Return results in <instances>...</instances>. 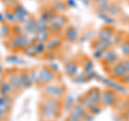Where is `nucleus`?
Masks as SVG:
<instances>
[{"mask_svg": "<svg viewBox=\"0 0 129 121\" xmlns=\"http://www.w3.org/2000/svg\"><path fill=\"white\" fill-rule=\"evenodd\" d=\"M3 76H5L6 79L9 82V84L11 85V87L13 88V90L15 92H18L23 89L18 70H16V69H8V70H5Z\"/></svg>", "mask_w": 129, "mask_h": 121, "instance_id": "f257e3e1", "label": "nucleus"}, {"mask_svg": "<svg viewBox=\"0 0 129 121\" xmlns=\"http://www.w3.org/2000/svg\"><path fill=\"white\" fill-rule=\"evenodd\" d=\"M44 93L50 98H59L63 95L64 89L61 85L58 84H47V86L44 87Z\"/></svg>", "mask_w": 129, "mask_h": 121, "instance_id": "f03ea898", "label": "nucleus"}, {"mask_svg": "<svg viewBox=\"0 0 129 121\" xmlns=\"http://www.w3.org/2000/svg\"><path fill=\"white\" fill-rule=\"evenodd\" d=\"M11 11L13 12L15 15V18L18 23H24L28 18V12L22 5H19L18 2H16L13 7H11Z\"/></svg>", "mask_w": 129, "mask_h": 121, "instance_id": "7ed1b4c3", "label": "nucleus"}, {"mask_svg": "<svg viewBox=\"0 0 129 121\" xmlns=\"http://www.w3.org/2000/svg\"><path fill=\"white\" fill-rule=\"evenodd\" d=\"M39 72H40V76H41V80L43 85L52 84L56 79V74L54 73V71L51 70L47 67H43L41 69H39Z\"/></svg>", "mask_w": 129, "mask_h": 121, "instance_id": "20e7f679", "label": "nucleus"}, {"mask_svg": "<svg viewBox=\"0 0 129 121\" xmlns=\"http://www.w3.org/2000/svg\"><path fill=\"white\" fill-rule=\"evenodd\" d=\"M14 92L15 91L13 90V88L11 87V85L6 79L5 76L0 77V94L5 96H12Z\"/></svg>", "mask_w": 129, "mask_h": 121, "instance_id": "39448f33", "label": "nucleus"}, {"mask_svg": "<svg viewBox=\"0 0 129 121\" xmlns=\"http://www.w3.org/2000/svg\"><path fill=\"white\" fill-rule=\"evenodd\" d=\"M19 77H21V84H22V88H29L32 85V80L30 77L29 71L26 70H22L19 71Z\"/></svg>", "mask_w": 129, "mask_h": 121, "instance_id": "423d86ee", "label": "nucleus"}, {"mask_svg": "<svg viewBox=\"0 0 129 121\" xmlns=\"http://www.w3.org/2000/svg\"><path fill=\"white\" fill-rule=\"evenodd\" d=\"M24 31L28 32H37V21L32 17H28L25 22L23 23Z\"/></svg>", "mask_w": 129, "mask_h": 121, "instance_id": "0eeeda50", "label": "nucleus"}, {"mask_svg": "<svg viewBox=\"0 0 129 121\" xmlns=\"http://www.w3.org/2000/svg\"><path fill=\"white\" fill-rule=\"evenodd\" d=\"M60 45V41L57 38H50L47 39V41L45 42V47H46V50H50V51H54L56 50V48H58Z\"/></svg>", "mask_w": 129, "mask_h": 121, "instance_id": "6e6552de", "label": "nucleus"}, {"mask_svg": "<svg viewBox=\"0 0 129 121\" xmlns=\"http://www.w3.org/2000/svg\"><path fill=\"white\" fill-rule=\"evenodd\" d=\"M29 74H30V77H31V80H32V84L43 85L42 80H41V76H40L39 69H32V70L29 71Z\"/></svg>", "mask_w": 129, "mask_h": 121, "instance_id": "1a4fd4ad", "label": "nucleus"}, {"mask_svg": "<svg viewBox=\"0 0 129 121\" xmlns=\"http://www.w3.org/2000/svg\"><path fill=\"white\" fill-rule=\"evenodd\" d=\"M1 34L5 38H7V39L11 38L12 35H13V29H12V25H10V24H8V23L3 24L2 27H1Z\"/></svg>", "mask_w": 129, "mask_h": 121, "instance_id": "9d476101", "label": "nucleus"}, {"mask_svg": "<svg viewBox=\"0 0 129 121\" xmlns=\"http://www.w3.org/2000/svg\"><path fill=\"white\" fill-rule=\"evenodd\" d=\"M3 17H5V22L10 24V25H15V24H17V21H16L15 18V15L13 14V12L11 10L10 11H7L5 14H3Z\"/></svg>", "mask_w": 129, "mask_h": 121, "instance_id": "9b49d317", "label": "nucleus"}, {"mask_svg": "<svg viewBox=\"0 0 129 121\" xmlns=\"http://www.w3.org/2000/svg\"><path fill=\"white\" fill-rule=\"evenodd\" d=\"M52 5H53V9L55 11L62 12L66 10V8H67V2H64L63 0H54Z\"/></svg>", "mask_w": 129, "mask_h": 121, "instance_id": "f8f14e48", "label": "nucleus"}, {"mask_svg": "<svg viewBox=\"0 0 129 121\" xmlns=\"http://www.w3.org/2000/svg\"><path fill=\"white\" fill-rule=\"evenodd\" d=\"M24 53L26 55L30 56V57H34V56H37V51H36V44H28V45L24 48Z\"/></svg>", "mask_w": 129, "mask_h": 121, "instance_id": "ddd939ff", "label": "nucleus"}, {"mask_svg": "<svg viewBox=\"0 0 129 121\" xmlns=\"http://www.w3.org/2000/svg\"><path fill=\"white\" fill-rule=\"evenodd\" d=\"M3 73H5V69L0 66V77H2L3 76Z\"/></svg>", "mask_w": 129, "mask_h": 121, "instance_id": "4468645a", "label": "nucleus"}, {"mask_svg": "<svg viewBox=\"0 0 129 121\" xmlns=\"http://www.w3.org/2000/svg\"><path fill=\"white\" fill-rule=\"evenodd\" d=\"M89 1H91V2H94V3H99L101 0H89Z\"/></svg>", "mask_w": 129, "mask_h": 121, "instance_id": "2eb2a0df", "label": "nucleus"}, {"mask_svg": "<svg viewBox=\"0 0 129 121\" xmlns=\"http://www.w3.org/2000/svg\"><path fill=\"white\" fill-rule=\"evenodd\" d=\"M0 121H3V120H1V119H0Z\"/></svg>", "mask_w": 129, "mask_h": 121, "instance_id": "dca6fc26", "label": "nucleus"}]
</instances>
